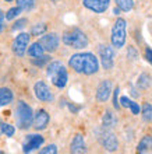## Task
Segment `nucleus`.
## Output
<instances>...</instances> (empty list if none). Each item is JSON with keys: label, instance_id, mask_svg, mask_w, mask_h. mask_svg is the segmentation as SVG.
<instances>
[{"label": "nucleus", "instance_id": "nucleus-17", "mask_svg": "<svg viewBox=\"0 0 152 154\" xmlns=\"http://www.w3.org/2000/svg\"><path fill=\"white\" fill-rule=\"evenodd\" d=\"M13 98H14V95H13V91L10 88H6V87L0 88V106L10 104L13 101Z\"/></svg>", "mask_w": 152, "mask_h": 154}, {"label": "nucleus", "instance_id": "nucleus-36", "mask_svg": "<svg viewBox=\"0 0 152 154\" xmlns=\"http://www.w3.org/2000/svg\"><path fill=\"white\" fill-rule=\"evenodd\" d=\"M52 2H59V0H52Z\"/></svg>", "mask_w": 152, "mask_h": 154}, {"label": "nucleus", "instance_id": "nucleus-13", "mask_svg": "<svg viewBox=\"0 0 152 154\" xmlns=\"http://www.w3.org/2000/svg\"><path fill=\"white\" fill-rule=\"evenodd\" d=\"M112 94V83L109 80H103L98 85V90H96V100L100 102L108 101L109 97Z\"/></svg>", "mask_w": 152, "mask_h": 154}, {"label": "nucleus", "instance_id": "nucleus-27", "mask_svg": "<svg viewBox=\"0 0 152 154\" xmlns=\"http://www.w3.org/2000/svg\"><path fill=\"white\" fill-rule=\"evenodd\" d=\"M49 60H50V57H49V56H45V55H42V56H39V57H35V59H32V63H34L35 66H45Z\"/></svg>", "mask_w": 152, "mask_h": 154}, {"label": "nucleus", "instance_id": "nucleus-25", "mask_svg": "<svg viewBox=\"0 0 152 154\" xmlns=\"http://www.w3.org/2000/svg\"><path fill=\"white\" fill-rule=\"evenodd\" d=\"M22 11V8L21 7H13V8H10L7 11V14H6V20H13V18H16L17 16H20V13Z\"/></svg>", "mask_w": 152, "mask_h": 154}, {"label": "nucleus", "instance_id": "nucleus-1", "mask_svg": "<svg viewBox=\"0 0 152 154\" xmlns=\"http://www.w3.org/2000/svg\"><path fill=\"white\" fill-rule=\"evenodd\" d=\"M68 65L76 73L80 74H95L99 70V62L95 57V55H92L89 52H84V53H76L70 57Z\"/></svg>", "mask_w": 152, "mask_h": 154}, {"label": "nucleus", "instance_id": "nucleus-32", "mask_svg": "<svg viewBox=\"0 0 152 154\" xmlns=\"http://www.w3.org/2000/svg\"><path fill=\"white\" fill-rule=\"evenodd\" d=\"M117 94H119V88H116L115 90V98H113V105H115V108H120V104L117 102Z\"/></svg>", "mask_w": 152, "mask_h": 154}, {"label": "nucleus", "instance_id": "nucleus-29", "mask_svg": "<svg viewBox=\"0 0 152 154\" xmlns=\"http://www.w3.org/2000/svg\"><path fill=\"white\" fill-rule=\"evenodd\" d=\"M39 154H57V147L55 144H49L40 151Z\"/></svg>", "mask_w": 152, "mask_h": 154}, {"label": "nucleus", "instance_id": "nucleus-18", "mask_svg": "<svg viewBox=\"0 0 152 154\" xmlns=\"http://www.w3.org/2000/svg\"><path fill=\"white\" fill-rule=\"evenodd\" d=\"M43 48L39 45V42H34V44L31 45L28 48V55L32 57V59H35V57H39L43 55Z\"/></svg>", "mask_w": 152, "mask_h": 154}, {"label": "nucleus", "instance_id": "nucleus-23", "mask_svg": "<svg viewBox=\"0 0 152 154\" xmlns=\"http://www.w3.org/2000/svg\"><path fill=\"white\" fill-rule=\"evenodd\" d=\"M17 4L22 10H32V8L35 7L36 0H17Z\"/></svg>", "mask_w": 152, "mask_h": 154}, {"label": "nucleus", "instance_id": "nucleus-16", "mask_svg": "<svg viewBox=\"0 0 152 154\" xmlns=\"http://www.w3.org/2000/svg\"><path fill=\"white\" fill-rule=\"evenodd\" d=\"M138 154H152V137L151 136H144L138 143L137 147Z\"/></svg>", "mask_w": 152, "mask_h": 154}, {"label": "nucleus", "instance_id": "nucleus-33", "mask_svg": "<svg viewBox=\"0 0 152 154\" xmlns=\"http://www.w3.org/2000/svg\"><path fill=\"white\" fill-rule=\"evenodd\" d=\"M3 29H4V14L0 10V32H3Z\"/></svg>", "mask_w": 152, "mask_h": 154}, {"label": "nucleus", "instance_id": "nucleus-21", "mask_svg": "<svg viewBox=\"0 0 152 154\" xmlns=\"http://www.w3.org/2000/svg\"><path fill=\"white\" fill-rule=\"evenodd\" d=\"M116 6L121 11H130L134 7V0H115Z\"/></svg>", "mask_w": 152, "mask_h": 154}, {"label": "nucleus", "instance_id": "nucleus-14", "mask_svg": "<svg viewBox=\"0 0 152 154\" xmlns=\"http://www.w3.org/2000/svg\"><path fill=\"white\" fill-rule=\"evenodd\" d=\"M48 123H49V114L48 112H46L45 109L36 111L35 116H34V119H32V125H34V128H35L36 130H42L48 126Z\"/></svg>", "mask_w": 152, "mask_h": 154}, {"label": "nucleus", "instance_id": "nucleus-8", "mask_svg": "<svg viewBox=\"0 0 152 154\" xmlns=\"http://www.w3.org/2000/svg\"><path fill=\"white\" fill-rule=\"evenodd\" d=\"M59 44H60V38L55 32L46 34V35H43V37L39 39V45L46 52H55V51L59 48Z\"/></svg>", "mask_w": 152, "mask_h": 154}, {"label": "nucleus", "instance_id": "nucleus-22", "mask_svg": "<svg viewBox=\"0 0 152 154\" xmlns=\"http://www.w3.org/2000/svg\"><path fill=\"white\" fill-rule=\"evenodd\" d=\"M14 132H16V129H14L13 125H8V123H4V122L0 121V134L3 133L6 136H8V137H11Z\"/></svg>", "mask_w": 152, "mask_h": 154}, {"label": "nucleus", "instance_id": "nucleus-12", "mask_svg": "<svg viewBox=\"0 0 152 154\" xmlns=\"http://www.w3.org/2000/svg\"><path fill=\"white\" fill-rule=\"evenodd\" d=\"M82 4L91 11L96 13V14H102L108 10L110 0H82Z\"/></svg>", "mask_w": 152, "mask_h": 154}, {"label": "nucleus", "instance_id": "nucleus-2", "mask_svg": "<svg viewBox=\"0 0 152 154\" xmlns=\"http://www.w3.org/2000/svg\"><path fill=\"white\" fill-rule=\"evenodd\" d=\"M48 76L50 79L53 84L56 85L57 88H63L67 84L68 80V74H67V69L64 67V65L59 60L52 62L48 66Z\"/></svg>", "mask_w": 152, "mask_h": 154}, {"label": "nucleus", "instance_id": "nucleus-20", "mask_svg": "<svg viewBox=\"0 0 152 154\" xmlns=\"http://www.w3.org/2000/svg\"><path fill=\"white\" fill-rule=\"evenodd\" d=\"M120 102H121V105L126 106V108H130V109L133 111V114L137 115V114H140V106L137 105L136 102H133L131 100H128L127 97H121L120 98Z\"/></svg>", "mask_w": 152, "mask_h": 154}, {"label": "nucleus", "instance_id": "nucleus-6", "mask_svg": "<svg viewBox=\"0 0 152 154\" xmlns=\"http://www.w3.org/2000/svg\"><path fill=\"white\" fill-rule=\"evenodd\" d=\"M29 44V34L27 32H21L18 34L14 41H13V45H11V49L13 52L16 53L18 57H22L27 52V46Z\"/></svg>", "mask_w": 152, "mask_h": 154}, {"label": "nucleus", "instance_id": "nucleus-9", "mask_svg": "<svg viewBox=\"0 0 152 154\" xmlns=\"http://www.w3.org/2000/svg\"><path fill=\"white\" fill-rule=\"evenodd\" d=\"M99 140H100V143H102V146L108 151H116L117 147H119V142H117L116 136L109 129H105L100 132Z\"/></svg>", "mask_w": 152, "mask_h": 154}, {"label": "nucleus", "instance_id": "nucleus-10", "mask_svg": "<svg viewBox=\"0 0 152 154\" xmlns=\"http://www.w3.org/2000/svg\"><path fill=\"white\" fill-rule=\"evenodd\" d=\"M45 139L43 136H40V134H28L27 137H25V142L22 144V151L25 154L31 153V151L36 150V149H39L42 144H43Z\"/></svg>", "mask_w": 152, "mask_h": 154}, {"label": "nucleus", "instance_id": "nucleus-11", "mask_svg": "<svg viewBox=\"0 0 152 154\" xmlns=\"http://www.w3.org/2000/svg\"><path fill=\"white\" fill-rule=\"evenodd\" d=\"M34 91H35V95L38 100L43 102H49L53 100V94L50 91V88L48 87V84L45 81H38L35 85H34Z\"/></svg>", "mask_w": 152, "mask_h": 154}, {"label": "nucleus", "instance_id": "nucleus-5", "mask_svg": "<svg viewBox=\"0 0 152 154\" xmlns=\"http://www.w3.org/2000/svg\"><path fill=\"white\" fill-rule=\"evenodd\" d=\"M110 41L115 48L120 49L126 44V20L123 18H117L115 25L112 28V35H110Z\"/></svg>", "mask_w": 152, "mask_h": 154}, {"label": "nucleus", "instance_id": "nucleus-15", "mask_svg": "<svg viewBox=\"0 0 152 154\" xmlns=\"http://www.w3.org/2000/svg\"><path fill=\"white\" fill-rule=\"evenodd\" d=\"M70 151H71V154H87V146H85L84 137L81 134H76L74 136Z\"/></svg>", "mask_w": 152, "mask_h": 154}, {"label": "nucleus", "instance_id": "nucleus-19", "mask_svg": "<svg viewBox=\"0 0 152 154\" xmlns=\"http://www.w3.org/2000/svg\"><path fill=\"white\" fill-rule=\"evenodd\" d=\"M103 128L105 129H110V128H113V126L117 123V119H116V116L110 112V111H108L106 114L103 115Z\"/></svg>", "mask_w": 152, "mask_h": 154}, {"label": "nucleus", "instance_id": "nucleus-35", "mask_svg": "<svg viewBox=\"0 0 152 154\" xmlns=\"http://www.w3.org/2000/svg\"><path fill=\"white\" fill-rule=\"evenodd\" d=\"M0 154H6V153H3V151H0Z\"/></svg>", "mask_w": 152, "mask_h": 154}, {"label": "nucleus", "instance_id": "nucleus-26", "mask_svg": "<svg viewBox=\"0 0 152 154\" xmlns=\"http://www.w3.org/2000/svg\"><path fill=\"white\" fill-rule=\"evenodd\" d=\"M45 31H46V25L45 24H36L35 27H32L31 34L32 35H35V37H38V35H43Z\"/></svg>", "mask_w": 152, "mask_h": 154}, {"label": "nucleus", "instance_id": "nucleus-28", "mask_svg": "<svg viewBox=\"0 0 152 154\" xmlns=\"http://www.w3.org/2000/svg\"><path fill=\"white\" fill-rule=\"evenodd\" d=\"M149 83H151V80H149V76L147 73L144 74H141L140 79H138V85L140 87H142V88H147L149 85Z\"/></svg>", "mask_w": 152, "mask_h": 154}, {"label": "nucleus", "instance_id": "nucleus-24", "mask_svg": "<svg viewBox=\"0 0 152 154\" xmlns=\"http://www.w3.org/2000/svg\"><path fill=\"white\" fill-rule=\"evenodd\" d=\"M142 118H144V121H147V122L152 121V105L148 104V102H145L144 106H142Z\"/></svg>", "mask_w": 152, "mask_h": 154}, {"label": "nucleus", "instance_id": "nucleus-7", "mask_svg": "<svg viewBox=\"0 0 152 154\" xmlns=\"http://www.w3.org/2000/svg\"><path fill=\"white\" fill-rule=\"evenodd\" d=\"M99 57L100 62H102V66L103 69L110 70L115 65V52H113V48L109 46V45H100L99 46Z\"/></svg>", "mask_w": 152, "mask_h": 154}, {"label": "nucleus", "instance_id": "nucleus-3", "mask_svg": "<svg viewBox=\"0 0 152 154\" xmlns=\"http://www.w3.org/2000/svg\"><path fill=\"white\" fill-rule=\"evenodd\" d=\"M63 44L74 49H82L88 46V38L80 28H70L63 34Z\"/></svg>", "mask_w": 152, "mask_h": 154}, {"label": "nucleus", "instance_id": "nucleus-34", "mask_svg": "<svg viewBox=\"0 0 152 154\" xmlns=\"http://www.w3.org/2000/svg\"><path fill=\"white\" fill-rule=\"evenodd\" d=\"M4 2H7V3H10V2H13V0H4Z\"/></svg>", "mask_w": 152, "mask_h": 154}, {"label": "nucleus", "instance_id": "nucleus-4", "mask_svg": "<svg viewBox=\"0 0 152 154\" xmlns=\"http://www.w3.org/2000/svg\"><path fill=\"white\" fill-rule=\"evenodd\" d=\"M16 119L17 125L20 129H28L32 125V119H34V114L28 104H25L24 101H18L16 108Z\"/></svg>", "mask_w": 152, "mask_h": 154}, {"label": "nucleus", "instance_id": "nucleus-30", "mask_svg": "<svg viewBox=\"0 0 152 154\" xmlns=\"http://www.w3.org/2000/svg\"><path fill=\"white\" fill-rule=\"evenodd\" d=\"M27 18H21V20H18L16 23V24L13 25V31H16V29H20V28H22V27H25L27 25Z\"/></svg>", "mask_w": 152, "mask_h": 154}, {"label": "nucleus", "instance_id": "nucleus-31", "mask_svg": "<svg viewBox=\"0 0 152 154\" xmlns=\"http://www.w3.org/2000/svg\"><path fill=\"white\" fill-rule=\"evenodd\" d=\"M145 57H147V60L152 65V49H149V48L145 49Z\"/></svg>", "mask_w": 152, "mask_h": 154}]
</instances>
